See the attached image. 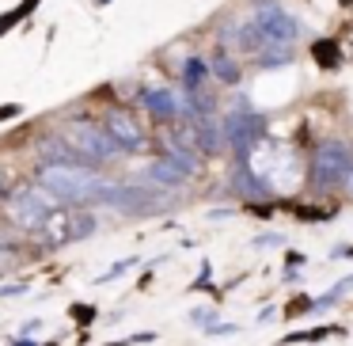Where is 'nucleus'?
Listing matches in <instances>:
<instances>
[{"instance_id":"f257e3e1","label":"nucleus","mask_w":353,"mask_h":346,"mask_svg":"<svg viewBox=\"0 0 353 346\" xmlns=\"http://www.w3.org/2000/svg\"><path fill=\"white\" fill-rule=\"evenodd\" d=\"M39 186H46L57 202L65 206H88V202H107L110 198V183L99 179L92 168L80 164H42L39 171Z\"/></svg>"},{"instance_id":"f03ea898","label":"nucleus","mask_w":353,"mask_h":346,"mask_svg":"<svg viewBox=\"0 0 353 346\" xmlns=\"http://www.w3.org/2000/svg\"><path fill=\"white\" fill-rule=\"evenodd\" d=\"M57 209V198L46 191V186H16L8 198V221L16 224L19 232H39L42 221Z\"/></svg>"},{"instance_id":"7ed1b4c3","label":"nucleus","mask_w":353,"mask_h":346,"mask_svg":"<svg viewBox=\"0 0 353 346\" xmlns=\"http://www.w3.org/2000/svg\"><path fill=\"white\" fill-rule=\"evenodd\" d=\"M350 171H353V153L342 141H327V145H319V153L312 156V183L323 186V191L350 183Z\"/></svg>"},{"instance_id":"20e7f679","label":"nucleus","mask_w":353,"mask_h":346,"mask_svg":"<svg viewBox=\"0 0 353 346\" xmlns=\"http://www.w3.org/2000/svg\"><path fill=\"white\" fill-rule=\"evenodd\" d=\"M65 141H69L80 156H88V160H110L114 153H122V148L114 145V137L95 122H69L65 126Z\"/></svg>"},{"instance_id":"39448f33","label":"nucleus","mask_w":353,"mask_h":346,"mask_svg":"<svg viewBox=\"0 0 353 346\" xmlns=\"http://www.w3.org/2000/svg\"><path fill=\"white\" fill-rule=\"evenodd\" d=\"M254 27L266 35L270 50H289L292 42H296V35H300V23L281 8V4H266V8L254 12Z\"/></svg>"},{"instance_id":"423d86ee","label":"nucleus","mask_w":353,"mask_h":346,"mask_svg":"<svg viewBox=\"0 0 353 346\" xmlns=\"http://www.w3.org/2000/svg\"><path fill=\"white\" fill-rule=\"evenodd\" d=\"M221 130H224V141L239 153V160H247V153H251L262 141V133H266V118L251 115V110H232Z\"/></svg>"},{"instance_id":"0eeeda50","label":"nucleus","mask_w":353,"mask_h":346,"mask_svg":"<svg viewBox=\"0 0 353 346\" xmlns=\"http://www.w3.org/2000/svg\"><path fill=\"white\" fill-rule=\"evenodd\" d=\"M103 130L114 137V145L122 148V153H141L145 148V126L137 122V118L130 115V110H110L107 122H103Z\"/></svg>"},{"instance_id":"6e6552de","label":"nucleus","mask_w":353,"mask_h":346,"mask_svg":"<svg viewBox=\"0 0 353 346\" xmlns=\"http://www.w3.org/2000/svg\"><path fill=\"white\" fill-rule=\"evenodd\" d=\"M39 240L54 251V247H65L77 240V209H54V213L42 221L39 229Z\"/></svg>"},{"instance_id":"1a4fd4ad","label":"nucleus","mask_w":353,"mask_h":346,"mask_svg":"<svg viewBox=\"0 0 353 346\" xmlns=\"http://www.w3.org/2000/svg\"><path fill=\"white\" fill-rule=\"evenodd\" d=\"M34 153H39V160L46 164V168L50 164H80V153L65 141V133H42Z\"/></svg>"},{"instance_id":"9d476101","label":"nucleus","mask_w":353,"mask_h":346,"mask_svg":"<svg viewBox=\"0 0 353 346\" xmlns=\"http://www.w3.org/2000/svg\"><path fill=\"white\" fill-rule=\"evenodd\" d=\"M228 183H232V191H236V194H243V198H251V202L270 198L266 179H262V175H254V171L247 168V160H236V168H232Z\"/></svg>"},{"instance_id":"9b49d317","label":"nucleus","mask_w":353,"mask_h":346,"mask_svg":"<svg viewBox=\"0 0 353 346\" xmlns=\"http://www.w3.org/2000/svg\"><path fill=\"white\" fill-rule=\"evenodd\" d=\"M141 107H145L152 118H160V122H175V115H179V99L168 92V88L141 92Z\"/></svg>"},{"instance_id":"f8f14e48","label":"nucleus","mask_w":353,"mask_h":346,"mask_svg":"<svg viewBox=\"0 0 353 346\" xmlns=\"http://www.w3.org/2000/svg\"><path fill=\"white\" fill-rule=\"evenodd\" d=\"M194 141H198L201 156H216L221 153V141H224V130L213 122V118H198V126H194Z\"/></svg>"},{"instance_id":"ddd939ff","label":"nucleus","mask_w":353,"mask_h":346,"mask_svg":"<svg viewBox=\"0 0 353 346\" xmlns=\"http://www.w3.org/2000/svg\"><path fill=\"white\" fill-rule=\"evenodd\" d=\"M148 179H152V183H160V186H179V183H186V171L179 168L175 160H168V156H160V160L152 164V168H148Z\"/></svg>"},{"instance_id":"4468645a","label":"nucleus","mask_w":353,"mask_h":346,"mask_svg":"<svg viewBox=\"0 0 353 346\" xmlns=\"http://www.w3.org/2000/svg\"><path fill=\"white\" fill-rule=\"evenodd\" d=\"M209 77V65L201 61V57H190V61L183 65V84H186V92H201V80Z\"/></svg>"},{"instance_id":"2eb2a0df","label":"nucleus","mask_w":353,"mask_h":346,"mask_svg":"<svg viewBox=\"0 0 353 346\" xmlns=\"http://www.w3.org/2000/svg\"><path fill=\"white\" fill-rule=\"evenodd\" d=\"M213 77H216V80H224V84H236V80H239V65L232 61L228 54H221V57L213 61Z\"/></svg>"},{"instance_id":"dca6fc26","label":"nucleus","mask_w":353,"mask_h":346,"mask_svg":"<svg viewBox=\"0 0 353 346\" xmlns=\"http://www.w3.org/2000/svg\"><path fill=\"white\" fill-rule=\"evenodd\" d=\"M315 57H319L327 69H338V65H342V57H338V42H330V39L315 42Z\"/></svg>"},{"instance_id":"f3484780","label":"nucleus","mask_w":353,"mask_h":346,"mask_svg":"<svg viewBox=\"0 0 353 346\" xmlns=\"http://www.w3.org/2000/svg\"><path fill=\"white\" fill-rule=\"evenodd\" d=\"M342 327H312V331H292L285 343H319V338H327V335H338Z\"/></svg>"},{"instance_id":"a211bd4d","label":"nucleus","mask_w":353,"mask_h":346,"mask_svg":"<svg viewBox=\"0 0 353 346\" xmlns=\"http://www.w3.org/2000/svg\"><path fill=\"white\" fill-rule=\"evenodd\" d=\"M304 312H315V300L312 297H296V300H289V308H285V316H304Z\"/></svg>"},{"instance_id":"6ab92c4d","label":"nucleus","mask_w":353,"mask_h":346,"mask_svg":"<svg viewBox=\"0 0 353 346\" xmlns=\"http://www.w3.org/2000/svg\"><path fill=\"white\" fill-rule=\"evenodd\" d=\"M92 232H95V217L92 213H77V240L92 236Z\"/></svg>"},{"instance_id":"aec40b11","label":"nucleus","mask_w":353,"mask_h":346,"mask_svg":"<svg viewBox=\"0 0 353 346\" xmlns=\"http://www.w3.org/2000/svg\"><path fill=\"white\" fill-rule=\"evenodd\" d=\"M72 320H80V323H92V320H95L92 305H72Z\"/></svg>"},{"instance_id":"412c9836","label":"nucleus","mask_w":353,"mask_h":346,"mask_svg":"<svg viewBox=\"0 0 353 346\" xmlns=\"http://www.w3.org/2000/svg\"><path fill=\"white\" fill-rule=\"evenodd\" d=\"M27 293V285L19 282V285H0V297H23Z\"/></svg>"},{"instance_id":"4be33fe9","label":"nucleus","mask_w":353,"mask_h":346,"mask_svg":"<svg viewBox=\"0 0 353 346\" xmlns=\"http://www.w3.org/2000/svg\"><path fill=\"white\" fill-rule=\"evenodd\" d=\"M19 115H23V107H16V103L0 107V122H8V118H19Z\"/></svg>"},{"instance_id":"5701e85b","label":"nucleus","mask_w":353,"mask_h":346,"mask_svg":"<svg viewBox=\"0 0 353 346\" xmlns=\"http://www.w3.org/2000/svg\"><path fill=\"white\" fill-rule=\"evenodd\" d=\"M194 323H213V308H198V312H190Z\"/></svg>"},{"instance_id":"b1692460","label":"nucleus","mask_w":353,"mask_h":346,"mask_svg":"<svg viewBox=\"0 0 353 346\" xmlns=\"http://www.w3.org/2000/svg\"><path fill=\"white\" fill-rule=\"evenodd\" d=\"M266 244H281V236H259L254 240V247H266Z\"/></svg>"},{"instance_id":"393cba45","label":"nucleus","mask_w":353,"mask_h":346,"mask_svg":"<svg viewBox=\"0 0 353 346\" xmlns=\"http://www.w3.org/2000/svg\"><path fill=\"white\" fill-rule=\"evenodd\" d=\"M12 346H39V343H31V338H12Z\"/></svg>"},{"instance_id":"a878e982","label":"nucleus","mask_w":353,"mask_h":346,"mask_svg":"<svg viewBox=\"0 0 353 346\" xmlns=\"http://www.w3.org/2000/svg\"><path fill=\"white\" fill-rule=\"evenodd\" d=\"M95 4H99V8H103V4H107V0H95Z\"/></svg>"},{"instance_id":"bb28decb","label":"nucleus","mask_w":353,"mask_h":346,"mask_svg":"<svg viewBox=\"0 0 353 346\" xmlns=\"http://www.w3.org/2000/svg\"><path fill=\"white\" fill-rule=\"evenodd\" d=\"M350 183H353V171H350Z\"/></svg>"}]
</instances>
